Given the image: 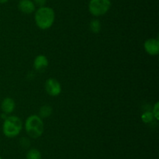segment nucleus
Returning <instances> with one entry per match:
<instances>
[{
    "mask_svg": "<svg viewBox=\"0 0 159 159\" xmlns=\"http://www.w3.org/2000/svg\"><path fill=\"white\" fill-rule=\"evenodd\" d=\"M36 25L40 30H48L53 26L55 20V12L54 9L48 6L39 7L34 15Z\"/></svg>",
    "mask_w": 159,
    "mask_h": 159,
    "instance_id": "obj_1",
    "label": "nucleus"
},
{
    "mask_svg": "<svg viewBox=\"0 0 159 159\" xmlns=\"http://www.w3.org/2000/svg\"><path fill=\"white\" fill-rule=\"evenodd\" d=\"M25 129L30 137L34 139L41 137L44 130L43 119L38 115H31L25 121Z\"/></svg>",
    "mask_w": 159,
    "mask_h": 159,
    "instance_id": "obj_2",
    "label": "nucleus"
},
{
    "mask_svg": "<svg viewBox=\"0 0 159 159\" xmlns=\"http://www.w3.org/2000/svg\"><path fill=\"white\" fill-rule=\"evenodd\" d=\"M23 129L22 120L16 115H9L4 120L2 124L3 134L8 138H14Z\"/></svg>",
    "mask_w": 159,
    "mask_h": 159,
    "instance_id": "obj_3",
    "label": "nucleus"
},
{
    "mask_svg": "<svg viewBox=\"0 0 159 159\" xmlns=\"http://www.w3.org/2000/svg\"><path fill=\"white\" fill-rule=\"evenodd\" d=\"M111 7L110 0H90L89 2V11L94 17L103 16Z\"/></svg>",
    "mask_w": 159,
    "mask_h": 159,
    "instance_id": "obj_4",
    "label": "nucleus"
},
{
    "mask_svg": "<svg viewBox=\"0 0 159 159\" xmlns=\"http://www.w3.org/2000/svg\"><path fill=\"white\" fill-rule=\"evenodd\" d=\"M45 90L50 96L57 97L61 93V84L55 78H48L44 84Z\"/></svg>",
    "mask_w": 159,
    "mask_h": 159,
    "instance_id": "obj_5",
    "label": "nucleus"
},
{
    "mask_svg": "<svg viewBox=\"0 0 159 159\" xmlns=\"http://www.w3.org/2000/svg\"><path fill=\"white\" fill-rule=\"evenodd\" d=\"M144 51L148 55L155 56L159 53V41L156 38H149L144 43Z\"/></svg>",
    "mask_w": 159,
    "mask_h": 159,
    "instance_id": "obj_6",
    "label": "nucleus"
},
{
    "mask_svg": "<svg viewBox=\"0 0 159 159\" xmlns=\"http://www.w3.org/2000/svg\"><path fill=\"white\" fill-rule=\"evenodd\" d=\"M18 8L23 13L31 14L35 11L36 6L32 0H20Z\"/></svg>",
    "mask_w": 159,
    "mask_h": 159,
    "instance_id": "obj_7",
    "label": "nucleus"
},
{
    "mask_svg": "<svg viewBox=\"0 0 159 159\" xmlns=\"http://www.w3.org/2000/svg\"><path fill=\"white\" fill-rule=\"evenodd\" d=\"M49 61L44 55H38L34 60V68L37 71H43L48 66Z\"/></svg>",
    "mask_w": 159,
    "mask_h": 159,
    "instance_id": "obj_8",
    "label": "nucleus"
},
{
    "mask_svg": "<svg viewBox=\"0 0 159 159\" xmlns=\"http://www.w3.org/2000/svg\"><path fill=\"white\" fill-rule=\"evenodd\" d=\"M15 107L16 104L14 100L12 99V98H9V97L4 98L1 103L2 111V112H4V113L7 114V115L12 113L14 111V109H15Z\"/></svg>",
    "mask_w": 159,
    "mask_h": 159,
    "instance_id": "obj_9",
    "label": "nucleus"
},
{
    "mask_svg": "<svg viewBox=\"0 0 159 159\" xmlns=\"http://www.w3.org/2000/svg\"><path fill=\"white\" fill-rule=\"evenodd\" d=\"M53 112V108L48 104H45V105H43L40 108V111H39V116L43 119V118H47L48 117L51 116L52 115Z\"/></svg>",
    "mask_w": 159,
    "mask_h": 159,
    "instance_id": "obj_10",
    "label": "nucleus"
},
{
    "mask_svg": "<svg viewBox=\"0 0 159 159\" xmlns=\"http://www.w3.org/2000/svg\"><path fill=\"white\" fill-rule=\"evenodd\" d=\"M41 153L37 148H31L26 153V159H41Z\"/></svg>",
    "mask_w": 159,
    "mask_h": 159,
    "instance_id": "obj_11",
    "label": "nucleus"
},
{
    "mask_svg": "<svg viewBox=\"0 0 159 159\" xmlns=\"http://www.w3.org/2000/svg\"><path fill=\"white\" fill-rule=\"evenodd\" d=\"M101 23L98 19H94L89 23V29L92 32L97 34L101 30Z\"/></svg>",
    "mask_w": 159,
    "mask_h": 159,
    "instance_id": "obj_12",
    "label": "nucleus"
},
{
    "mask_svg": "<svg viewBox=\"0 0 159 159\" xmlns=\"http://www.w3.org/2000/svg\"><path fill=\"white\" fill-rule=\"evenodd\" d=\"M141 120L144 123H150L154 120V115L152 112H144L141 116Z\"/></svg>",
    "mask_w": 159,
    "mask_h": 159,
    "instance_id": "obj_13",
    "label": "nucleus"
},
{
    "mask_svg": "<svg viewBox=\"0 0 159 159\" xmlns=\"http://www.w3.org/2000/svg\"><path fill=\"white\" fill-rule=\"evenodd\" d=\"M152 114L154 115V118L156 120L159 119V102L157 101L153 106V109H152Z\"/></svg>",
    "mask_w": 159,
    "mask_h": 159,
    "instance_id": "obj_14",
    "label": "nucleus"
},
{
    "mask_svg": "<svg viewBox=\"0 0 159 159\" xmlns=\"http://www.w3.org/2000/svg\"><path fill=\"white\" fill-rule=\"evenodd\" d=\"M20 144H21V146L23 147L26 148L30 146V140H28L27 138L23 137V138H22L21 140H20Z\"/></svg>",
    "mask_w": 159,
    "mask_h": 159,
    "instance_id": "obj_15",
    "label": "nucleus"
},
{
    "mask_svg": "<svg viewBox=\"0 0 159 159\" xmlns=\"http://www.w3.org/2000/svg\"><path fill=\"white\" fill-rule=\"evenodd\" d=\"M35 6H39V7H42V6H45V4L47 2V0H33Z\"/></svg>",
    "mask_w": 159,
    "mask_h": 159,
    "instance_id": "obj_16",
    "label": "nucleus"
},
{
    "mask_svg": "<svg viewBox=\"0 0 159 159\" xmlns=\"http://www.w3.org/2000/svg\"><path fill=\"white\" fill-rule=\"evenodd\" d=\"M1 117H2V119L5 120L6 118H7L8 115H7V114H6V113H4V112H2V113L1 114Z\"/></svg>",
    "mask_w": 159,
    "mask_h": 159,
    "instance_id": "obj_17",
    "label": "nucleus"
},
{
    "mask_svg": "<svg viewBox=\"0 0 159 159\" xmlns=\"http://www.w3.org/2000/svg\"><path fill=\"white\" fill-rule=\"evenodd\" d=\"M9 0H0V4H4V3H6Z\"/></svg>",
    "mask_w": 159,
    "mask_h": 159,
    "instance_id": "obj_18",
    "label": "nucleus"
},
{
    "mask_svg": "<svg viewBox=\"0 0 159 159\" xmlns=\"http://www.w3.org/2000/svg\"><path fill=\"white\" fill-rule=\"evenodd\" d=\"M0 159H2V157H1V156H0Z\"/></svg>",
    "mask_w": 159,
    "mask_h": 159,
    "instance_id": "obj_19",
    "label": "nucleus"
}]
</instances>
